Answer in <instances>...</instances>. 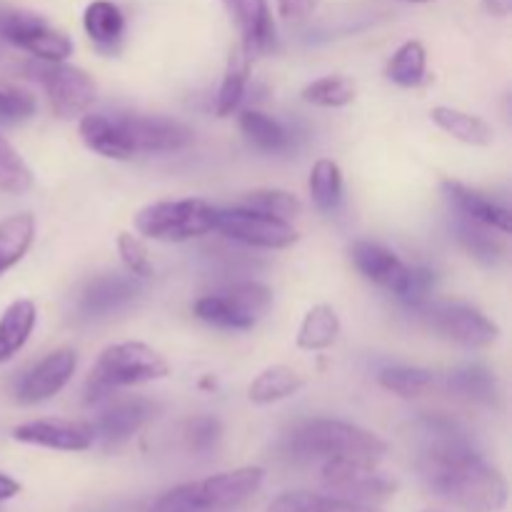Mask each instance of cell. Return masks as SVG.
I'll list each match as a JSON object with an SVG mask.
<instances>
[{
	"label": "cell",
	"instance_id": "cell-25",
	"mask_svg": "<svg viewBox=\"0 0 512 512\" xmlns=\"http://www.w3.org/2000/svg\"><path fill=\"white\" fill-rule=\"evenodd\" d=\"M83 28L98 48L115 50L125 35V15L110 0H93L83 13Z\"/></svg>",
	"mask_w": 512,
	"mask_h": 512
},
{
	"label": "cell",
	"instance_id": "cell-37",
	"mask_svg": "<svg viewBox=\"0 0 512 512\" xmlns=\"http://www.w3.org/2000/svg\"><path fill=\"white\" fill-rule=\"evenodd\" d=\"M240 205H243V208H250V210H258V213L273 215V218L288 220V223L293 218H298L300 210H303V203H300L293 193H288V190H280V188L253 190V193L245 195L243 203Z\"/></svg>",
	"mask_w": 512,
	"mask_h": 512
},
{
	"label": "cell",
	"instance_id": "cell-41",
	"mask_svg": "<svg viewBox=\"0 0 512 512\" xmlns=\"http://www.w3.org/2000/svg\"><path fill=\"white\" fill-rule=\"evenodd\" d=\"M435 283V273L430 268H413V275H410L408 293H405L403 303L408 305H423L428 300L430 288Z\"/></svg>",
	"mask_w": 512,
	"mask_h": 512
},
{
	"label": "cell",
	"instance_id": "cell-34",
	"mask_svg": "<svg viewBox=\"0 0 512 512\" xmlns=\"http://www.w3.org/2000/svg\"><path fill=\"white\" fill-rule=\"evenodd\" d=\"M378 383L403 400H415L433 388V373L410 365H390L378 373Z\"/></svg>",
	"mask_w": 512,
	"mask_h": 512
},
{
	"label": "cell",
	"instance_id": "cell-2",
	"mask_svg": "<svg viewBox=\"0 0 512 512\" xmlns=\"http://www.w3.org/2000/svg\"><path fill=\"white\" fill-rule=\"evenodd\" d=\"M283 450L298 463H325V460L355 458L380 460L388 455V443L380 435L333 418L305 420L285 438Z\"/></svg>",
	"mask_w": 512,
	"mask_h": 512
},
{
	"label": "cell",
	"instance_id": "cell-31",
	"mask_svg": "<svg viewBox=\"0 0 512 512\" xmlns=\"http://www.w3.org/2000/svg\"><path fill=\"white\" fill-rule=\"evenodd\" d=\"M448 388L450 393L480 405H495L498 400V380L483 365H465V368L450 373Z\"/></svg>",
	"mask_w": 512,
	"mask_h": 512
},
{
	"label": "cell",
	"instance_id": "cell-44",
	"mask_svg": "<svg viewBox=\"0 0 512 512\" xmlns=\"http://www.w3.org/2000/svg\"><path fill=\"white\" fill-rule=\"evenodd\" d=\"M483 5L490 15H498V18H508L512 10V0H483Z\"/></svg>",
	"mask_w": 512,
	"mask_h": 512
},
{
	"label": "cell",
	"instance_id": "cell-32",
	"mask_svg": "<svg viewBox=\"0 0 512 512\" xmlns=\"http://www.w3.org/2000/svg\"><path fill=\"white\" fill-rule=\"evenodd\" d=\"M425 70H428L425 45L420 40H408L393 53L385 75H388L390 83L400 85V88H415L425 80Z\"/></svg>",
	"mask_w": 512,
	"mask_h": 512
},
{
	"label": "cell",
	"instance_id": "cell-15",
	"mask_svg": "<svg viewBox=\"0 0 512 512\" xmlns=\"http://www.w3.org/2000/svg\"><path fill=\"white\" fill-rule=\"evenodd\" d=\"M350 258H353V265L360 270V275H365L370 283L380 285L388 293H393L395 298H405L413 265L403 263L393 250L373 243V240H355L350 245Z\"/></svg>",
	"mask_w": 512,
	"mask_h": 512
},
{
	"label": "cell",
	"instance_id": "cell-20",
	"mask_svg": "<svg viewBox=\"0 0 512 512\" xmlns=\"http://www.w3.org/2000/svg\"><path fill=\"white\" fill-rule=\"evenodd\" d=\"M135 285L123 275H100L80 295V310L88 318H103L135 298Z\"/></svg>",
	"mask_w": 512,
	"mask_h": 512
},
{
	"label": "cell",
	"instance_id": "cell-6",
	"mask_svg": "<svg viewBox=\"0 0 512 512\" xmlns=\"http://www.w3.org/2000/svg\"><path fill=\"white\" fill-rule=\"evenodd\" d=\"M273 305V290L258 280H240L218 293L195 300L193 313L203 323L223 330H250Z\"/></svg>",
	"mask_w": 512,
	"mask_h": 512
},
{
	"label": "cell",
	"instance_id": "cell-24",
	"mask_svg": "<svg viewBox=\"0 0 512 512\" xmlns=\"http://www.w3.org/2000/svg\"><path fill=\"white\" fill-rule=\"evenodd\" d=\"M303 385L305 380L298 370L288 368V365H270L263 373L255 375L248 388V398L255 405H273L298 395Z\"/></svg>",
	"mask_w": 512,
	"mask_h": 512
},
{
	"label": "cell",
	"instance_id": "cell-18",
	"mask_svg": "<svg viewBox=\"0 0 512 512\" xmlns=\"http://www.w3.org/2000/svg\"><path fill=\"white\" fill-rule=\"evenodd\" d=\"M440 188H443V195L450 200L455 213L463 215V218L468 220H475V223L480 225H488V228L498 230V233L510 235L512 230L510 210L505 208L503 203L478 193V190L468 188V185L460 183V180L445 178L443 183H440Z\"/></svg>",
	"mask_w": 512,
	"mask_h": 512
},
{
	"label": "cell",
	"instance_id": "cell-26",
	"mask_svg": "<svg viewBox=\"0 0 512 512\" xmlns=\"http://www.w3.org/2000/svg\"><path fill=\"white\" fill-rule=\"evenodd\" d=\"M248 75H250V55L245 53L243 45H235L228 55V63H225L218 100H215V113H218V118H228V115L235 113V108H238L240 100H243L245 95Z\"/></svg>",
	"mask_w": 512,
	"mask_h": 512
},
{
	"label": "cell",
	"instance_id": "cell-30",
	"mask_svg": "<svg viewBox=\"0 0 512 512\" xmlns=\"http://www.w3.org/2000/svg\"><path fill=\"white\" fill-rule=\"evenodd\" d=\"M340 335V318L330 305L320 303L305 313L303 323L298 330V348L300 350H328Z\"/></svg>",
	"mask_w": 512,
	"mask_h": 512
},
{
	"label": "cell",
	"instance_id": "cell-1",
	"mask_svg": "<svg viewBox=\"0 0 512 512\" xmlns=\"http://www.w3.org/2000/svg\"><path fill=\"white\" fill-rule=\"evenodd\" d=\"M428 445L418 460L425 485L460 512H503L508 483L470 448L468 440L448 420H425Z\"/></svg>",
	"mask_w": 512,
	"mask_h": 512
},
{
	"label": "cell",
	"instance_id": "cell-40",
	"mask_svg": "<svg viewBox=\"0 0 512 512\" xmlns=\"http://www.w3.org/2000/svg\"><path fill=\"white\" fill-rule=\"evenodd\" d=\"M118 253L123 265L128 268L130 275L135 278H150L153 275V263L148 258V250H145L143 240L133 233H120L118 235Z\"/></svg>",
	"mask_w": 512,
	"mask_h": 512
},
{
	"label": "cell",
	"instance_id": "cell-3",
	"mask_svg": "<svg viewBox=\"0 0 512 512\" xmlns=\"http://www.w3.org/2000/svg\"><path fill=\"white\" fill-rule=\"evenodd\" d=\"M168 375V360L158 350L150 348L148 343H140V340L115 343L105 348L90 368L88 380H85V400L103 403L118 388L155 383V380H163Z\"/></svg>",
	"mask_w": 512,
	"mask_h": 512
},
{
	"label": "cell",
	"instance_id": "cell-4",
	"mask_svg": "<svg viewBox=\"0 0 512 512\" xmlns=\"http://www.w3.org/2000/svg\"><path fill=\"white\" fill-rule=\"evenodd\" d=\"M263 480L265 470L258 465L210 475L205 480L183 483L163 493L150 512H228L253 498Z\"/></svg>",
	"mask_w": 512,
	"mask_h": 512
},
{
	"label": "cell",
	"instance_id": "cell-28",
	"mask_svg": "<svg viewBox=\"0 0 512 512\" xmlns=\"http://www.w3.org/2000/svg\"><path fill=\"white\" fill-rule=\"evenodd\" d=\"M35 240V218L30 213L10 215L0 223V275L25 258Z\"/></svg>",
	"mask_w": 512,
	"mask_h": 512
},
{
	"label": "cell",
	"instance_id": "cell-14",
	"mask_svg": "<svg viewBox=\"0 0 512 512\" xmlns=\"http://www.w3.org/2000/svg\"><path fill=\"white\" fill-rule=\"evenodd\" d=\"M13 440L35 448L60 450V453H85L93 448L95 430L90 423L63 418H43L13 428Z\"/></svg>",
	"mask_w": 512,
	"mask_h": 512
},
{
	"label": "cell",
	"instance_id": "cell-29",
	"mask_svg": "<svg viewBox=\"0 0 512 512\" xmlns=\"http://www.w3.org/2000/svg\"><path fill=\"white\" fill-rule=\"evenodd\" d=\"M240 130L245 138L263 153H285L293 143L290 130L283 123H278L270 115L260 113V110H243L238 118Z\"/></svg>",
	"mask_w": 512,
	"mask_h": 512
},
{
	"label": "cell",
	"instance_id": "cell-42",
	"mask_svg": "<svg viewBox=\"0 0 512 512\" xmlns=\"http://www.w3.org/2000/svg\"><path fill=\"white\" fill-rule=\"evenodd\" d=\"M318 5L320 0H278V13L288 23H300V20H308Z\"/></svg>",
	"mask_w": 512,
	"mask_h": 512
},
{
	"label": "cell",
	"instance_id": "cell-43",
	"mask_svg": "<svg viewBox=\"0 0 512 512\" xmlns=\"http://www.w3.org/2000/svg\"><path fill=\"white\" fill-rule=\"evenodd\" d=\"M20 493V483L15 478H10V475L0 473V503H5V500L15 498V495Z\"/></svg>",
	"mask_w": 512,
	"mask_h": 512
},
{
	"label": "cell",
	"instance_id": "cell-21",
	"mask_svg": "<svg viewBox=\"0 0 512 512\" xmlns=\"http://www.w3.org/2000/svg\"><path fill=\"white\" fill-rule=\"evenodd\" d=\"M35 325H38V308L33 300L20 298L5 308L3 318H0V365L8 363L13 355L25 348Z\"/></svg>",
	"mask_w": 512,
	"mask_h": 512
},
{
	"label": "cell",
	"instance_id": "cell-7",
	"mask_svg": "<svg viewBox=\"0 0 512 512\" xmlns=\"http://www.w3.org/2000/svg\"><path fill=\"white\" fill-rule=\"evenodd\" d=\"M320 480L330 495L365 505H378L398 493V480L383 473L375 460H325L320 468Z\"/></svg>",
	"mask_w": 512,
	"mask_h": 512
},
{
	"label": "cell",
	"instance_id": "cell-11",
	"mask_svg": "<svg viewBox=\"0 0 512 512\" xmlns=\"http://www.w3.org/2000/svg\"><path fill=\"white\" fill-rule=\"evenodd\" d=\"M135 155L175 153L193 143V130L180 120L168 115H140V113H115Z\"/></svg>",
	"mask_w": 512,
	"mask_h": 512
},
{
	"label": "cell",
	"instance_id": "cell-39",
	"mask_svg": "<svg viewBox=\"0 0 512 512\" xmlns=\"http://www.w3.org/2000/svg\"><path fill=\"white\" fill-rule=\"evenodd\" d=\"M185 445H188L190 453L205 455L220 443V435H223V425L213 415H198V418L188 420L183 430Z\"/></svg>",
	"mask_w": 512,
	"mask_h": 512
},
{
	"label": "cell",
	"instance_id": "cell-27",
	"mask_svg": "<svg viewBox=\"0 0 512 512\" xmlns=\"http://www.w3.org/2000/svg\"><path fill=\"white\" fill-rule=\"evenodd\" d=\"M455 233H458L460 245L483 265H495L505 258V240L503 233L495 235L498 230L458 215V220H455Z\"/></svg>",
	"mask_w": 512,
	"mask_h": 512
},
{
	"label": "cell",
	"instance_id": "cell-17",
	"mask_svg": "<svg viewBox=\"0 0 512 512\" xmlns=\"http://www.w3.org/2000/svg\"><path fill=\"white\" fill-rule=\"evenodd\" d=\"M155 413V403L148 398H118L110 400L100 410L93 430L95 438L103 440L105 445H118L133 438Z\"/></svg>",
	"mask_w": 512,
	"mask_h": 512
},
{
	"label": "cell",
	"instance_id": "cell-46",
	"mask_svg": "<svg viewBox=\"0 0 512 512\" xmlns=\"http://www.w3.org/2000/svg\"><path fill=\"white\" fill-rule=\"evenodd\" d=\"M420 512H448V510H443V508H425V510H420Z\"/></svg>",
	"mask_w": 512,
	"mask_h": 512
},
{
	"label": "cell",
	"instance_id": "cell-22",
	"mask_svg": "<svg viewBox=\"0 0 512 512\" xmlns=\"http://www.w3.org/2000/svg\"><path fill=\"white\" fill-rule=\"evenodd\" d=\"M430 118L438 125L440 130H445L448 135H453L455 140L465 145H475V148H488L495 140V130L488 120H483L480 115L465 113V110L450 108V105H435L430 110Z\"/></svg>",
	"mask_w": 512,
	"mask_h": 512
},
{
	"label": "cell",
	"instance_id": "cell-36",
	"mask_svg": "<svg viewBox=\"0 0 512 512\" xmlns=\"http://www.w3.org/2000/svg\"><path fill=\"white\" fill-rule=\"evenodd\" d=\"M303 100L318 108H345L355 100V85L353 80L340 78V75H325L305 85Z\"/></svg>",
	"mask_w": 512,
	"mask_h": 512
},
{
	"label": "cell",
	"instance_id": "cell-19",
	"mask_svg": "<svg viewBox=\"0 0 512 512\" xmlns=\"http://www.w3.org/2000/svg\"><path fill=\"white\" fill-rule=\"evenodd\" d=\"M78 133H80V140L85 143V148L103 155V158H110V160L135 158V150L133 145H130L128 135H125L123 125H120L118 115H108V113L80 115Z\"/></svg>",
	"mask_w": 512,
	"mask_h": 512
},
{
	"label": "cell",
	"instance_id": "cell-23",
	"mask_svg": "<svg viewBox=\"0 0 512 512\" xmlns=\"http://www.w3.org/2000/svg\"><path fill=\"white\" fill-rule=\"evenodd\" d=\"M265 512H383L378 505L355 503L338 495L308 493V490H290L270 500Z\"/></svg>",
	"mask_w": 512,
	"mask_h": 512
},
{
	"label": "cell",
	"instance_id": "cell-45",
	"mask_svg": "<svg viewBox=\"0 0 512 512\" xmlns=\"http://www.w3.org/2000/svg\"><path fill=\"white\" fill-rule=\"evenodd\" d=\"M400 3H433V0H400Z\"/></svg>",
	"mask_w": 512,
	"mask_h": 512
},
{
	"label": "cell",
	"instance_id": "cell-16",
	"mask_svg": "<svg viewBox=\"0 0 512 512\" xmlns=\"http://www.w3.org/2000/svg\"><path fill=\"white\" fill-rule=\"evenodd\" d=\"M243 38V50L255 58L275 48V25L268 0H220Z\"/></svg>",
	"mask_w": 512,
	"mask_h": 512
},
{
	"label": "cell",
	"instance_id": "cell-38",
	"mask_svg": "<svg viewBox=\"0 0 512 512\" xmlns=\"http://www.w3.org/2000/svg\"><path fill=\"white\" fill-rule=\"evenodd\" d=\"M35 110H38V100L28 88L0 83V123H25L33 118Z\"/></svg>",
	"mask_w": 512,
	"mask_h": 512
},
{
	"label": "cell",
	"instance_id": "cell-8",
	"mask_svg": "<svg viewBox=\"0 0 512 512\" xmlns=\"http://www.w3.org/2000/svg\"><path fill=\"white\" fill-rule=\"evenodd\" d=\"M0 38L43 63H63L73 55V40L63 30L53 28L43 15L23 8L0 5Z\"/></svg>",
	"mask_w": 512,
	"mask_h": 512
},
{
	"label": "cell",
	"instance_id": "cell-10",
	"mask_svg": "<svg viewBox=\"0 0 512 512\" xmlns=\"http://www.w3.org/2000/svg\"><path fill=\"white\" fill-rule=\"evenodd\" d=\"M35 78L48 93L50 108L60 120L80 118L98 98V85L83 68L70 63H45L35 68Z\"/></svg>",
	"mask_w": 512,
	"mask_h": 512
},
{
	"label": "cell",
	"instance_id": "cell-9",
	"mask_svg": "<svg viewBox=\"0 0 512 512\" xmlns=\"http://www.w3.org/2000/svg\"><path fill=\"white\" fill-rule=\"evenodd\" d=\"M215 230H220L225 238L263 250H285L300 238L298 230L288 220L243 208V205L215 210Z\"/></svg>",
	"mask_w": 512,
	"mask_h": 512
},
{
	"label": "cell",
	"instance_id": "cell-13",
	"mask_svg": "<svg viewBox=\"0 0 512 512\" xmlns=\"http://www.w3.org/2000/svg\"><path fill=\"white\" fill-rule=\"evenodd\" d=\"M78 370V355L70 348H58L45 355L20 378L15 400L23 405H38L55 398Z\"/></svg>",
	"mask_w": 512,
	"mask_h": 512
},
{
	"label": "cell",
	"instance_id": "cell-5",
	"mask_svg": "<svg viewBox=\"0 0 512 512\" xmlns=\"http://www.w3.org/2000/svg\"><path fill=\"white\" fill-rule=\"evenodd\" d=\"M215 210L203 198L158 200L138 210L133 225L138 235L160 243H185L215 230Z\"/></svg>",
	"mask_w": 512,
	"mask_h": 512
},
{
	"label": "cell",
	"instance_id": "cell-35",
	"mask_svg": "<svg viewBox=\"0 0 512 512\" xmlns=\"http://www.w3.org/2000/svg\"><path fill=\"white\" fill-rule=\"evenodd\" d=\"M33 188V173L8 138L0 135V193L25 195Z\"/></svg>",
	"mask_w": 512,
	"mask_h": 512
},
{
	"label": "cell",
	"instance_id": "cell-33",
	"mask_svg": "<svg viewBox=\"0 0 512 512\" xmlns=\"http://www.w3.org/2000/svg\"><path fill=\"white\" fill-rule=\"evenodd\" d=\"M310 198L320 213H333L343 200V173H340L338 163L330 158L318 160L310 170Z\"/></svg>",
	"mask_w": 512,
	"mask_h": 512
},
{
	"label": "cell",
	"instance_id": "cell-12",
	"mask_svg": "<svg viewBox=\"0 0 512 512\" xmlns=\"http://www.w3.org/2000/svg\"><path fill=\"white\" fill-rule=\"evenodd\" d=\"M428 323L435 333L443 338L453 340V343L465 345V348H490L495 340L500 338V328L480 313L473 305L463 303H443L435 305L428 313Z\"/></svg>",
	"mask_w": 512,
	"mask_h": 512
}]
</instances>
